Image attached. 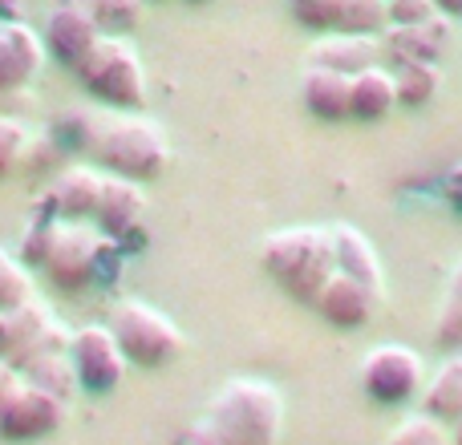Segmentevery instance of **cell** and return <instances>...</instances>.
<instances>
[{
	"label": "cell",
	"instance_id": "1",
	"mask_svg": "<svg viewBox=\"0 0 462 445\" xmlns=\"http://www.w3.org/2000/svg\"><path fill=\"white\" fill-rule=\"evenodd\" d=\"M81 150L106 175L151 183L167 170L171 146L159 122L143 118L138 110H73L57 122V138Z\"/></svg>",
	"mask_w": 462,
	"mask_h": 445
},
{
	"label": "cell",
	"instance_id": "2",
	"mask_svg": "<svg viewBox=\"0 0 462 445\" xmlns=\"http://www.w3.org/2000/svg\"><path fill=\"white\" fill-rule=\"evenodd\" d=\"M260 263L280 292L300 304H317L320 287L337 271L333 231L328 227H284L272 231L260 247Z\"/></svg>",
	"mask_w": 462,
	"mask_h": 445
},
{
	"label": "cell",
	"instance_id": "3",
	"mask_svg": "<svg viewBox=\"0 0 462 445\" xmlns=\"http://www.w3.org/2000/svg\"><path fill=\"white\" fill-rule=\"evenodd\" d=\"M203 422L224 438V445H276L284 430V401L260 377H231L211 397Z\"/></svg>",
	"mask_w": 462,
	"mask_h": 445
},
{
	"label": "cell",
	"instance_id": "4",
	"mask_svg": "<svg viewBox=\"0 0 462 445\" xmlns=\"http://www.w3.org/2000/svg\"><path fill=\"white\" fill-rule=\"evenodd\" d=\"M73 73L81 89L106 110H143L146 105V69L126 37H114V32L102 37L73 65Z\"/></svg>",
	"mask_w": 462,
	"mask_h": 445
},
{
	"label": "cell",
	"instance_id": "5",
	"mask_svg": "<svg viewBox=\"0 0 462 445\" xmlns=\"http://www.w3.org/2000/svg\"><path fill=\"white\" fill-rule=\"evenodd\" d=\"M106 328L114 332L122 357L138 368H162L183 352V332L167 312L151 308L143 300H118L106 316Z\"/></svg>",
	"mask_w": 462,
	"mask_h": 445
},
{
	"label": "cell",
	"instance_id": "6",
	"mask_svg": "<svg viewBox=\"0 0 462 445\" xmlns=\"http://www.w3.org/2000/svg\"><path fill=\"white\" fill-rule=\"evenodd\" d=\"M426 389V365L406 344H377L361 360V393L374 405L398 409L418 401Z\"/></svg>",
	"mask_w": 462,
	"mask_h": 445
},
{
	"label": "cell",
	"instance_id": "7",
	"mask_svg": "<svg viewBox=\"0 0 462 445\" xmlns=\"http://www.w3.org/2000/svg\"><path fill=\"white\" fill-rule=\"evenodd\" d=\"M102 247L106 235H94L81 222H61L53 227V243H49V255L41 263V271L49 276V284L65 295H78L86 287L97 284V268H102Z\"/></svg>",
	"mask_w": 462,
	"mask_h": 445
},
{
	"label": "cell",
	"instance_id": "8",
	"mask_svg": "<svg viewBox=\"0 0 462 445\" xmlns=\"http://www.w3.org/2000/svg\"><path fill=\"white\" fill-rule=\"evenodd\" d=\"M69 344L73 332L57 324L45 304L29 300L13 312H0V360H8L13 368H24L45 349H69Z\"/></svg>",
	"mask_w": 462,
	"mask_h": 445
},
{
	"label": "cell",
	"instance_id": "9",
	"mask_svg": "<svg viewBox=\"0 0 462 445\" xmlns=\"http://www.w3.org/2000/svg\"><path fill=\"white\" fill-rule=\"evenodd\" d=\"M69 360L81 393H94V397H110L122 385V373H126V357H122L118 341H114V332L106 324L78 328L69 344Z\"/></svg>",
	"mask_w": 462,
	"mask_h": 445
},
{
	"label": "cell",
	"instance_id": "10",
	"mask_svg": "<svg viewBox=\"0 0 462 445\" xmlns=\"http://www.w3.org/2000/svg\"><path fill=\"white\" fill-rule=\"evenodd\" d=\"M102 37L106 32H102V24H97L94 0H53V8H49V16H45V29H41V41H45L49 57L61 61L65 69H73Z\"/></svg>",
	"mask_w": 462,
	"mask_h": 445
},
{
	"label": "cell",
	"instance_id": "11",
	"mask_svg": "<svg viewBox=\"0 0 462 445\" xmlns=\"http://www.w3.org/2000/svg\"><path fill=\"white\" fill-rule=\"evenodd\" d=\"M65 425V397L24 381L21 393L0 413V438L5 441H41Z\"/></svg>",
	"mask_w": 462,
	"mask_h": 445
},
{
	"label": "cell",
	"instance_id": "12",
	"mask_svg": "<svg viewBox=\"0 0 462 445\" xmlns=\"http://www.w3.org/2000/svg\"><path fill=\"white\" fill-rule=\"evenodd\" d=\"M450 41H455V21L434 13L422 24H390L377 49H382V57L393 69H402V65H422V61L439 65V57L450 49Z\"/></svg>",
	"mask_w": 462,
	"mask_h": 445
},
{
	"label": "cell",
	"instance_id": "13",
	"mask_svg": "<svg viewBox=\"0 0 462 445\" xmlns=\"http://www.w3.org/2000/svg\"><path fill=\"white\" fill-rule=\"evenodd\" d=\"M143 219H146L143 183H134V178H118V175H106L102 178V195H97V207H94L97 235L114 239V243H126L134 231H143Z\"/></svg>",
	"mask_w": 462,
	"mask_h": 445
},
{
	"label": "cell",
	"instance_id": "14",
	"mask_svg": "<svg viewBox=\"0 0 462 445\" xmlns=\"http://www.w3.org/2000/svg\"><path fill=\"white\" fill-rule=\"evenodd\" d=\"M102 178L97 167H73V170H61L53 183L45 186L37 203V215L45 219H61V222H86L94 219V207H97V195H102Z\"/></svg>",
	"mask_w": 462,
	"mask_h": 445
},
{
	"label": "cell",
	"instance_id": "15",
	"mask_svg": "<svg viewBox=\"0 0 462 445\" xmlns=\"http://www.w3.org/2000/svg\"><path fill=\"white\" fill-rule=\"evenodd\" d=\"M377 300H382V292H374L369 284L345 276V271H333V276H328V284L320 287V295H317V304H312V308L320 312V320H325V324L341 328V332H357V328H365L369 320H374Z\"/></svg>",
	"mask_w": 462,
	"mask_h": 445
},
{
	"label": "cell",
	"instance_id": "16",
	"mask_svg": "<svg viewBox=\"0 0 462 445\" xmlns=\"http://www.w3.org/2000/svg\"><path fill=\"white\" fill-rule=\"evenodd\" d=\"M49 49L24 21H0V94H21L41 73Z\"/></svg>",
	"mask_w": 462,
	"mask_h": 445
},
{
	"label": "cell",
	"instance_id": "17",
	"mask_svg": "<svg viewBox=\"0 0 462 445\" xmlns=\"http://www.w3.org/2000/svg\"><path fill=\"white\" fill-rule=\"evenodd\" d=\"M377 41L374 37H353V32H325L317 45L309 49V65L320 69H337L345 77H357L361 69L377 65Z\"/></svg>",
	"mask_w": 462,
	"mask_h": 445
},
{
	"label": "cell",
	"instance_id": "18",
	"mask_svg": "<svg viewBox=\"0 0 462 445\" xmlns=\"http://www.w3.org/2000/svg\"><path fill=\"white\" fill-rule=\"evenodd\" d=\"M333 231V255H337V271L369 284L374 292H385V276H382V259H377V247L361 235L353 222H337Z\"/></svg>",
	"mask_w": 462,
	"mask_h": 445
},
{
	"label": "cell",
	"instance_id": "19",
	"mask_svg": "<svg viewBox=\"0 0 462 445\" xmlns=\"http://www.w3.org/2000/svg\"><path fill=\"white\" fill-rule=\"evenodd\" d=\"M398 105V81L390 69L369 65L357 77H349V118L357 122H382Z\"/></svg>",
	"mask_w": 462,
	"mask_h": 445
},
{
	"label": "cell",
	"instance_id": "20",
	"mask_svg": "<svg viewBox=\"0 0 462 445\" xmlns=\"http://www.w3.org/2000/svg\"><path fill=\"white\" fill-rule=\"evenodd\" d=\"M300 102L312 118L320 122H345L349 118V77L337 69L309 65L300 81Z\"/></svg>",
	"mask_w": 462,
	"mask_h": 445
},
{
	"label": "cell",
	"instance_id": "21",
	"mask_svg": "<svg viewBox=\"0 0 462 445\" xmlns=\"http://www.w3.org/2000/svg\"><path fill=\"white\" fill-rule=\"evenodd\" d=\"M418 401H422V413H430L434 422L455 425L462 417V357H450L447 365L426 381Z\"/></svg>",
	"mask_w": 462,
	"mask_h": 445
},
{
	"label": "cell",
	"instance_id": "22",
	"mask_svg": "<svg viewBox=\"0 0 462 445\" xmlns=\"http://www.w3.org/2000/svg\"><path fill=\"white\" fill-rule=\"evenodd\" d=\"M390 29V0H333V32L382 37Z\"/></svg>",
	"mask_w": 462,
	"mask_h": 445
},
{
	"label": "cell",
	"instance_id": "23",
	"mask_svg": "<svg viewBox=\"0 0 462 445\" xmlns=\"http://www.w3.org/2000/svg\"><path fill=\"white\" fill-rule=\"evenodd\" d=\"M21 373H24V381L41 385V389L57 393V397H65V401H69L73 393L81 389V385H78V373H73L69 349H45V352H37V357H32L29 365L21 368Z\"/></svg>",
	"mask_w": 462,
	"mask_h": 445
},
{
	"label": "cell",
	"instance_id": "24",
	"mask_svg": "<svg viewBox=\"0 0 462 445\" xmlns=\"http://www.w3.org/2000/svg\"><path fill=\"white\" fill-rule=\"evenodd\" d=\"M393 81H398V105H406V110H422V105H430L434 97H439L442 69L439 65H430V61L402 65V69L393 73Z\"/></svg>",
	"mask_w": 462,
	"mask_h": 445
},
{
	"label": "cell",
	"instance_id": "25",
	"mask_svg": "<svg viewBox=\"0 0 462 445\" xmlns=\"http://www.w3.org/2000/svg\"><path fill=\"white\" fill-rule=\"evenodd\" d=\"M385 445H450V425L434 422L430 413L418 409V413L402 417V425H393Z\"/></svg>",
	"mask_w": 462,
	"mask_h": 445
},
{
	"label": "cell",
	"instance_id": "26",
	"mask_svg": "<svg viewBox=\"0 0 462 445\" xmlns=\"http://www.w3.org/2000/svg\"><path fill=\"white\" fill-rule=\"evenodd\" d=\"M32 300V276L21 263V255L0 251V312H13Z\"/></svg>",
	"mask_w": 462,
	"mask_h": 445
},
{
	"label": "cell",
	"instance_id": "27",
	"mask_svg": "<svg viewBox=\"0 0 462 445\" xmlns=\"http://www.w3.org/2000/svg\"><path fill=\"white\" fill-rule=\"evenodd\" d=\"M146 5H151V0H94V13H97V24H102V32L126 37L130 29H138Z\"/></svg>",
	"mask_w": 462,
	"mask_h": 445
},
{
	"label": "cell",
	"instance_id": "28",
	"mask_svg": "<svg viewBox=\"0 0 462 445\" xmlns=\"http://www.w3.org/2000/svg\"><path fill=\"white\" fill-rule=\"evenodd\" d=\"M434 344L447 357H462V295L447 292L439 316H434Z\"/></svg>",
	"mask_w": 462,
	"mask_h": 445
},
{
	"label": "cell",
	"instance_id": "29",
	"mask_svg": "<svg viewBox=\"0 0 462 445\" xmlns=\"http://www.w3.org/2000/svg\"><path fill=\"white\" fill-rule=\"evenodd\" d=\"M29 154V130L16 118H0V178H8Z\"/></svg>",
	"mask_w": 462,
	"mask_h": 445
},
{
	"label": "cell",
	"instance_id": "30",
	"mask_svg": "<svg viewBox=\"0 0 462 445\" xmlns=\"http://www.w3.org/2000/svg\"><path fill=\"white\" fill-rule=\"evenodd\" d=\"M296 24H304L309 32H333V0H288Z\"/></svg>",
	"mask_w": 462,
	"mask_h": 445
},
{
	"label": "cell",
	"instance_id": "31",
	"mask_svg": "<svg viewBox=\"0 0 462 445\" xmlns=\"http://www.w3.org/2000/svg\"><path fill=\"white\" fill-rule=\"evenodd\" d=\"M434 13V0H390V24H422Z\"/></svg>",
	"mask_w": 462,
	"mask_h": 445
},
{
	"label": "cell",
	"instance_id": "32",
	"mask_svg": "<svg viewBox=\"0 0 462 445\" xmlns=\"http://www.w3.org/2000/svg\"><path fill=\"white\" fill-rule=\"evenodd\" d=\"M442 199H447V207L455 211V215H462V162H455V167L442 175Z\"/></svg>",
	"mask_w": 462,
	"mask_h": 445
},
{
	"label": "cell",
	"instance_id": "33",
	"mask_svg": "<svg viewBox=\"0 0 462 445\" xmlns=\"http://www.w3.org/2000/svg\"><path fill=\"white\" fill-rule=\"evenodd\" d=\"M21 385H24V373L21 368H13L8 360H0V413H5V405L21 393Z\"/></svg>",
	"mask_w": 462,
	"mask_h": 445
},
{
	"label": "cell",
	"instance_id": "34",
	"mask_svg": "<svg viewBox=\"0 0 462 445\" xmlns=\"http://www.w3.org/2000/svg\"><path fill=\"white\" fill-rule=\"evenodd\" d=\"M175 445H224V438H219V433L211 430L208 422H199V425H191V430L179 433Z\"/></svg>",
	"mask_w": 462,
	"mask_h": 445
},
{
	"label": "cell",
	"instance_id": "35",
	"mask_svg": "<svg viewBox=\"0 0 462 445\" xmlns=\"http://www.w3.org/2000/svg\"><path fill=\"white\" fill-rule=\"evenodd\" d=\"M434 8H439L442 16H450V21H458L462 16V0H434Z\"/></svg>",
	"mask_w": 462,
	"mask_h": 445
},
{
	"label": "cell",
	"instance_id": "36",
	"mask_svg": "<svg viewBox=\"0 0 462 445\" xmlns=\"http://www.w3.org/2000/svg\"><path fill=\"white\" fill-rule=\"evenodd\" d=\"M0 21H21V0H0Z\"/></svg>",
	"mask_w": 462,
	"mask_h": 445
},
{
	"label": "cell",
	"instance_id": "37",
	"mask_svg": "<svg viewBox=\"0 0 462 445\" xmlns=\"http://www.w3.org/2000/svg\"><path fill=\"white\" fill-rule=\"evenodd\" d=\"M450 292H455V295H462V255H458L455 271H450Z\"/></svg>",
	"mask_w": 462,
	"mask_h": 445
},
{
	"label": "cell",
	"instance_id": "38",
	"mask_svg": "<svg viewBox=\"0 0 462 445\" xmlns=\"http://www.w3.org/2000/svg\"><path fill=\"white\" fill-rule=\"evenodd\" d=\"M450 445H462V417L450 425Z\"/></svg>",
	"mask_w": 462,
	"mask_h": 445
},
{
	"label": "cell",
	"instance_id": "39",
	"mask_svg": "<svg viewBox=\"0 0 462 445\" xmlns=\"http://www.w3.org/2000/svg\"><path fill=\"white\" fill-rule=\"evenodd\" d=\"M187 5H211V0H187Z\"/></svg>",
	"mask_w": 462,
	"mask_h": 445
},
{
	"label": "cell",
	"instance_id": "40",
	"mask_svg": "<svg viewBox=\"0 0 462 445\" xmlns=\"http://www.w3.org/2000/svg\"><path fill=\"white\" fill-rule=\"evenodd\" d=\"M151 5H162V0H151Z\"/></svg>",
	"mask_w": 462,
	"mask_h": 445
}]
</instances>
